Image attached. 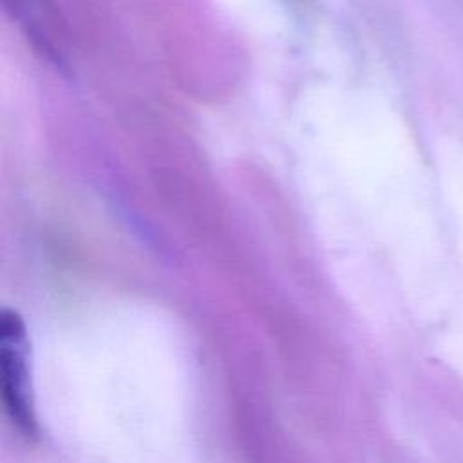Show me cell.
<instances>
[{
	"mask_svg": "<svg viewBox=\"0 0 463 463\" xmlns=\"http://www.w3.org/2000/svg\"><path fill=\"white\" fill-rule=\"evenodd\" d=\"M0 378L9 416L25 436H36L29 338L22 317L11 309L0 313Z\"/></svg>",
	"mask_w": 463,
	"mask_h": 463,
	"instance_id": "obj_1",
	"label": "cell"
},
{
	"mask_svg": "<svg viewBox=\"0 0 463 463\" xmlns=\"http://www.w3.org/2000/svg\"><path fill=\"white\" fill-rule=\"evenodd\" d=\"M5 9L20 20L27 38L34 49L54 67H63L65 61L56 47L54 38L60 34V22L54 5L49 0H2Z\"/></svg>",
	"mask_w": 463,
	"mask_h": 463,
	"instance_id": "obj_2",
	"label": "cell"
}]
</instances>
